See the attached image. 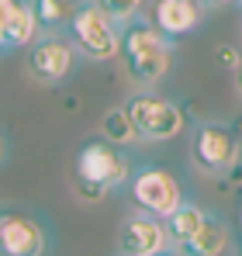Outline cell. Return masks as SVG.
Wrapping results in <instances>:
<instances>
[{"label":"cell","instance_id":"5b68a950","mask_svg":"<svg viewBox=\"0 0 242 256\" xmlns=\"http://www.w3.org/2000/svg\"><path fill=\"white\" fill-rule=\"evenodd\" d=\"M24 70H28L32 80H38L45 86H56L76 70V48H73V42L66 35H59V32H38L28 42Z\"/></svg>","mask_w":242,"mask_h":256},{"label":"cell","instance_id":"ba28073f","mask_svg":"<svg viewBox=\"0 0 242 256\" xmlns=\"http://www.w3.org/2000/svg\"><path fill=\"white\" fill-rule=\"evenodd\" d=\"M0 253L38 256L48 253V232L35 214L21 208H0Z\"/></svg>","mask_w":242,"mask_h":256},{"label":"cell","instance_id":"9a60e30c","mask_svg":"<svg viewBox=\"0 0 242 256\" xmlns=\"http://www.w3.org/2000/svg\"><path fill=\"white\" fill-rule=\"evenodd\" d=\"M100 135H104L108 142L121 146V149L138 142V132H135V125H132V118H128L124 108H111V111L104 114V122H100Z\"/></svg>","mask_w":242,"mask_h":256},{"label":"cell","instance_id":"5bb4252c","mask_svg":"<svg viewBox=\"0 0 242 256\" xmlns=\"http://www.w3.org/2000/svg\"><path fill=\"white\" fill-rule=\"evenodd\" d=\"M76 4H80V0H32L38 28L42 32H59V28H66V21H70L73 10H76Z\"/></svg>","mask_w":242,"mask_h":256},{"label":"cell","instance_id":"30bf717a","mask_svg":"<svg viewBox=\"0 0 242 256\" xmlns=\"http://www.w3.org/2000/svg\"><path fill=\"white\" fill-rule=\"evenodd\" d=\"M204 18L201 0H152L149 4V24L162 32L166 38H184L190 35Z\"/></svg>","mask_w":242,"mask_h":256},{"label":"cell","instance_id":"603a6c76","mask_svg":"<svg viewBox=\"0 0 242 256\" xmlns=\"http://www.w3.org/2000/svg\"><path fill=\"white\" fill-rule=\"evenodd\" d=\"M239 4H242V0H239Z\"/></svg>","mask_w":242,"mask_h":256},{"label":"cell","instance_id":"e0dca14e","mask_svg":"<svg viewBox=\"0 0 242 256\" xmlns=\"http://www.w3.org/2000/svg\"><path fill=\"white\" fill-rule=\"evenodd\" d=\"M239 59H242V56H239L236 45H218V48H214V62H218L222 70H236Z\"/></svg>","mask_w":242,"mask_h":256},{"label":"cell","instance_id":"3957f363","mask_svg":"<svg viewBox=\"0 0 242 256\" xmlns=\"http://www.w3.org/2000/svg\"><path fill=\"white\" fill-rule=\"evenodd\" d=\"M118 35L121 28L90 0H80L73 18L66 21V38L73 42L76 56L90 59V62L118 59Z\"/></svg>","mask_w":242,"mask_h":256},{"label":"cell","instance_id":"ffe728a7","mask_svg":"<svg viewBox=\"0 0 242 256\" xmlns=\"http://www.w3.org/2000/svg\"><path fill=\"white\" fill-rule=\"evenodd\" d=\"M232 73H236V86H239V94H242V59L236 62V70H232Z\"/></svg>","mask_w":242,"mask_h":256},{"label":"cell","instance_id":"9c48e42d","mask_svg":"<svg viewBox=\"0 0 242 256\" xmlns=\"http://www.w3.org/2000/svg\"><path fill=\"white\" fill-rule=\"evenodd\" d=\"M170 250V236L162 228V218L149 212H135L118 228V253L124 256H160Z\"/></svg>","mask_w":242,"mask_h":256},{"label":"cell","instance_id":"4fadbf2b","mask_svg":"<svg viewBox=\"0 0 242 256\" xmlns=\"http://www.w3.org/2000/svg\"><path fill=\"white\" fill-rule=\"evenodd\" d=\"M204 214L198 204H190V201H180L173 212L162 218V228H166V236H170V246H187V239L201 228Z\"/></svg>","mask_w":242,"mask_h":256},{"label":"cell","instance_id":"277c9868","mask_svg":"<svg viewBox=\"0 0 242 256\" xmlns=\"http://www.w3.org/2000/svg\"><path fill=\"white\" fill-rule=\"evenodd\" d=\"M121 108L128 111L138 138H146V142H170V138H176L184 132V125H187V114L180 111V104H173L170 97H160L152 90L128 94V100Z\"/></svg>","mask_w":242,"mask_h":256},{"label":"cell","instance_id":"44dd1931","mask_svg":"<svg viewBox=\"0 0 242 256\" xmlns=\"http://www.w3.org/2000/svg\"><path fill=\"white\" fill-rule=\"evenodd\" d=\"M10 4H14V0H0V14H4V10H7Z\"/></svg>","mask_w":242,"mask_h":256},{"label":"cell","instance_id":"2e32d148","mask_svg":"<svg viewBox=\"0 0 242 256\" xmlns=\"http://www.w3.org/2000/svg\"><path fill=\"white\" fill-rule=\"evenodd\" d=\"M94 4H97V7H100V10H104V14L121 28V24H128V21L142 10L146 0H94Z\"/></svg>","mask_w":242,"mask_h":256},{"label":"cell","instance_id":"52a82bcc","mask_svg":"<svg viewBox=\"0 0 242 256\" xmlns=\"http://www.w3.org/2000/svg\"><path fill=\"white\" fill-rule=\"evenodd\" d=\"M128 187H132V201L138 204V212H149L156 218H166L184 201V184L162 166L135 170V176H128Z\"/></svg>","mask_w":242,"mask_h":256},{"label":"cell","instance_id":"ac0fdd59","mask_svg":"<svg viewBox=\"0 0 242 256\" xmlns=\"http://www.w3.org/2000/svg\"><path fill=\"white\" fill-rule=\"evenodd\" d=\"M7 160H10V138H7V132L0 128V170H4Z\"/></svg>","mask_w":242,"mask_h":256},{"label":"cell","instance_id":"8992f818","mask_svg":"<svg viewBox=\"0 0 242 256\" xmlns=\"http://www.w3.org/2000/svg\"><path fill=\"white\" fill-rule=\"evenodd\" d=\"M242 138L222 122H198L190 135V160L204 173H228L239 163Z\"/></svg>","mask_w":242,"mask_h":256},{"label":"cell","instance_id":"8fae6325","mask_svg":"<svg viewBox=\"0 0 242 256\" xmlns=\"http://www.w3.org/2000/svg\"><path fill=\"white\" fill-rule=\"evenodd\" d=\"M0 28H4V48H24L38 35V21H35V7L32 0H14L4 14H0Z\"/></svg>","mask_w":242,"mask_h":256},{"label":"cell","instance_id":"d6986e66","mask_svg":"<svg viewBox=\"0 0 242 256\" xmlns=\"http://www.w3.org/2000/svg\"><path fill=\"white\" fill-rule=\"evenodd\" d=\"M204 7H228V4H239V0H201Z\"/></svg>","mask_w":242,"mask_h":256},{"label":"cell","instance_id":"7402d4cb","mask_svg":"<svg viewBox=\"0 0 242 256\" xmlns=\"http://www.w3.org/2000/svg\"><path fill=\"white\" fill-rule=\"evenodd\" d=\"M0 48H4V28H0Z\"/></svg>","mask_w":242,"mask_h":256},{"label":"cell","instance_id":"6da1fadb","mask_svg":"<svg viewBox=\"0 0 242 256\" xmlns=\"http://www.w3.org/2000/svg\"><path fill=\"white\" fill-rule=\"evenodd\" d=\"M118 59L128 73V80H135L138 86H152L173 66V38H166L162 32H156L149 21H128L121 24L118 35Z\"/></svg>","mask_w":242,"mask_h":256},{"label":"cell","instance_id":"7a4b0ae2","mask_svg":"<svg viewBox=\"0 0 242 256\" xmlns=\"http://www.w3.org/2000/svg\"><path fill=\"white\" fill-rule=\"evenodd\" d=\"M132 176V160L121 152V146L108 138H86L76 152V190L90 201H100L108 190H114L121 184H128Z\"/></svg>","mask_w":242,"mask_h":256},{"label":"cell","instance_id":"7c38bea8","mask_svg":"<svg viewBox=\"0 0 242 256\" xmlns=\"http://www.w3.org/2000/svg\"><path fill=\"white\" fill-rule=\"evenodd\" d=\"M228 242H232V236H228V225L218 218V214H204L201 228L187 239V253H198V256H218L228 250Z\"/></svg>","mask_w":242,"mask_h":256}]
</instances>
